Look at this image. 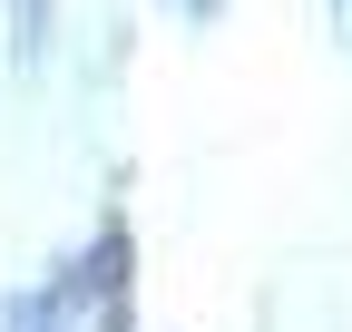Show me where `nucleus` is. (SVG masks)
<instances>
[{"instance_id":"f03ea898","label":"nucleus","mask_w":352,"mask_h":332,"mask_svg":"<svg viewBox=\"0 0 352 332\" xmlns=\"http://www.w3.org/2000/svg\"><path fill=\"white\" fill-rule=\"evenodd\" d=\"M186 10H215V0H186Z\"/></svg>"},{"instance_id":"f257e3e1","label":"nucleus","mask_w":352,"mask_h":332,"mask_svg":"<svg viewBox=\"0 0 352 332\" xmlns=\"http://www.w3.org/2000/svg\"><path fill=\"white\" fill-rule=\"evenodd\" d=\"M50 39V0H20V49H39Z\"/></svg>"}]
</instances>
